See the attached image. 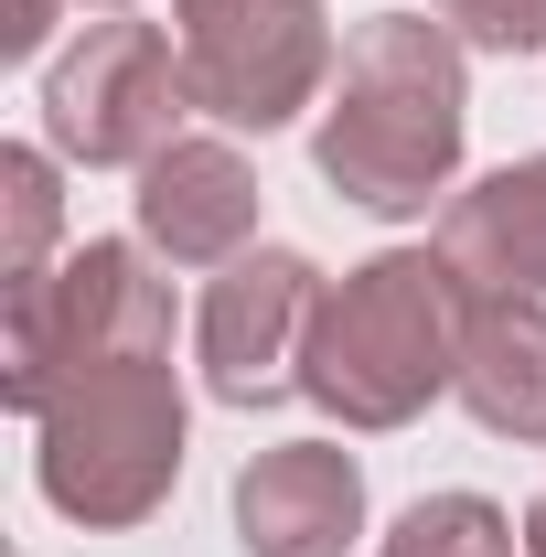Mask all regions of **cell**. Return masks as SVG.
I'll use <instances>...</instances> for the list:
<instances>
[{
  "label": "cell",
  "mask_w": 546,
  "mask_h": 557,
  "mask_svg": "<svg viewBox=\"0 0 546 557\" xmlns=\"http://www.w3.org/2000/svg\"><path fill=\"white\" fill-rule=\"evenodd\" d=\"M11 311V344H0V386H11V408L33 418L54 386H65L75 364H108V354H172V278H150L139 247L119 236H97V247H75L65 269H44L22 300H0Z\"/></svg>",
  "instance_id": "4"
},
{
  "label": "cell",
  "mask_w": 546,
  "mask_h": 557,
  "mask_svg": "<svg viewBox=\"0 0 546 557\" xmlns=\"http://www.w3.org/2000/svg\"><path fill=\"white\" fill-rule=\"evenodd\" d=\"M33 472L44 504L75 525H139L161 515V493L183 472V386H172V354H108V364H75L65 386L33 408Z\"/></svg>",
  "instance_id": "3"
},
{
  "label": "cell",
  "mask_w": 546,
  "mask_h": 557,
  "mask_svg": "<svg viewBox=\"0 0 546 557\" xmlns=\"http://www.w3.org/2000/svg\"><path fill=\"white\" fill-rule=\"evenodd\" d=\"M461 344H472L461 269L439 247H397V258H364L353 278L322 289L311 344H300V386L343 429H408L439 386H461Z\"/></svg>",
  "instance_id": "2"
},
{
  "label": "cell",
  "mask_w": 546,
  "mask_h": 557,
  "mask_svg": "<svg viewBox=\"0 0 546 557\" xmlns=\"http://www.w3.org/2000/svg\"><path fill=\"white\" fill-rule=\"evenodd\" d=\"M429 11L482 54H536L546 44V0H429Z\"/></svg>",
  "instance_id": "14"
},
{
  "label": "cell",
  "mask_w": 546,
  "mask_h": 557,
  "mask_svg": "<svg viewBox=\"0 0 546 557\" xmlns=\"http://www.w3.org/2000/svg\"><path fill=\"white\" fill-rule=\"evenodd\" d=\"M97 11H129V0H97Z\"/></svg>",
  "instance_id": "17"
},
{
  "label": "cell",
  "mask_w": 546,
  "mask_h": 557,
  "mask_svg": "<svg viewBox=\"0 0 546 557\" xmlns=\"http://www.w3.org/2000/svg\"><path fill=\"white\" fill-rule=\"evenodd\" d=\"M311 311H322V269L289 258V247H247V258L204 289V322H194L204 386L225 408L289 397V386H300V344H311Z\"/></svg>",
  "instance_id": "7"
},
{
  "label": "cell",
  "mask_w": 546,
  "mask_h": 557,
  "mask_svg": "<svg viewBox=\"0 0 546 557\" xmlns=\"http://www.w3.org/2000/svg\"><path fill=\"white\" fill-rule=\"evenodd\" d=\"M54 247V161L44 150H0V300H22Z\"/></svg>",
  "instance_id": "12"
},
{
  "label": "cell",
  "mask_w": 546,
  "mask_h": 557,
  "mask_svg": "<svg viewBox=\"0 0 546 557\" xmlns=\"http://www.w3.org/2000/svg\"><path fill=\"white\" fill-rule=\"evenodd\" d=\"M194 108V75H183V44L161 22H86L65 65L44 75V139L86 161V172H150L172 150V119Z\"/></svg>",
  "instance_id": "5"
},
{
  "label": "cell",
  "mask_w": 546,
  "mask_h": 557,
  "mask_svg": "<svg viewBox=\"0 0 546 557\" xmlns=\"http://www.w3.org/2000/svg\"><path fill=\"white\" fill-rule=\"evenodd\" d=\"M525 557H546V493H536V515H525Z\"/></svg>",
  "instance_id": "16"
},
{
  "label": "cell",
  "mask_w": 546,
  "mask_h": 557,
  "mask_svg": "<svg viewBox=\"0 0 546 557\" xmlns=\"http://www.w3.org/2000/svg\"><path fill=\"white\" fill-rule=\"evenodd\" d=\"M172 44L194 75V108L258 139L289 129L343 65L322 0H172Z\"/></svg>",
  "instance_id": "6"
},
{
  "label": "cell",
  "mask_w": 546,
  "mask_h": 557,
  "mask_svg": "<svg viewBox=\"0 0 546 557\" xmlns=\"http://www.w3.org/2000/svg\"><path fill=\"white\" fill-rule=\"evenodd\" d=\"M375 557H514V525H504V504H482V493H429L397 515V536Z\"/></svg>",
  "instance_id": "13"
},
{
  "label": "cell",
  "mask_w": 546,
  "mask_h": 557,
  "mask_svg": "<svg viewBox=\"0 0 546 557\" xmlns=\"http://www.w3.org/2000/svg\"><path fill=\"white\" fill-rule=\"evenodd\" d=\"M258 236V172L236 139H172L139 172V247L172 269H236Z\"/></svg>",
  "instance_id": "8"
},
{
  "label": "cell",
  "mask_w": 546,
  "mask_h": 557,
  "mask_svg": "<svg viewBox=\"0 0 546 557\" xmlns=\"http://www.w3.org/2000/svg\"><path fill=\"white\" fill-rule=\"evenodd\" d=\"M54 11H65V0H0V54H33V44L54 33Z\"/></svg>",
  "instance_id": "15"
},
{
  "label": "cell",
  "mask_w": 546,
  "mask_h": 557,
  "mask_svg": "<svg viewBox=\"0 0 546 557\" xmlns=\"http://www.w3.org/2000/svg\"><path fill=\"white\" fill-rule=\"evenodd\" d=\"M461 408H472L493 440H546V311L536 300H472Z\"/></svg>",
  "instance_id": "11"
},
{
  "label": "cell",
  "mask_w": 546,
  "mask_h": 557,
  "mask_svg": "<svg viewBox=\"0 0 546 557\" xmlns=\"http://www.w3.org/2000/svg\"><path fill=\"white\" fill-rule=\"evenodd\" d=\"M439 258L472 300H546V161H504L439 214Z\"/></svg>",
  "instance_id": "10"
},
{
  "label": "cell",
  "mask_w": 546,
  "mask_h": 557,
  "mask_svg": "<svg viewBox=\"0 0 546 557\" xmlns=\"http://www.w3.org/2000/svg\"><path fill=\"white\" fill-rule=\"evenodd\" d=\"M461 33L429 11H386L343 44L333 108H322V183L364 214H429V194H450L461 172Z\"/></svg>",
  "instance_id": "1"
},
{
  "label": "cell",
  "mask_w": 546,
  "mask_h": 557,
  "mask_svg": "<svg viewBox=\"0 0 546 557\" xmlns=\"http://www.w3.org/2000/svg\"><path fill=\"white\" fill-rule=\"evenodd\" d=\"M364 525V472L333 440H278L236 472V547L247 557H343Z\"/></svg>",
  "instance_id": "9"
}]
</instances>
